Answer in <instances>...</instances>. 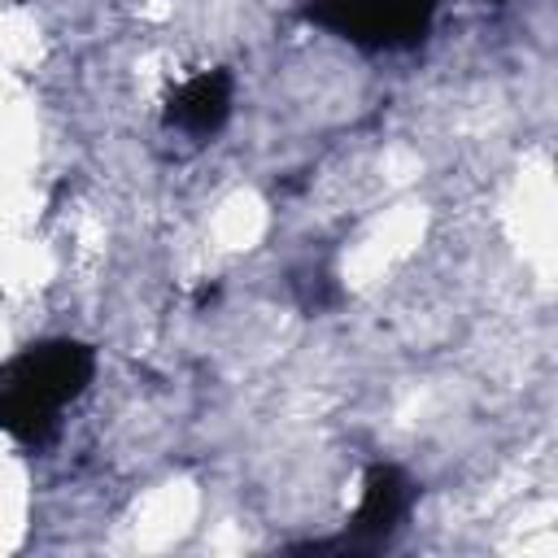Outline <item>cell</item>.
<instances>
[{
  "instance_id": "7a4b0ae2",
  "label": "cell",
  "mask_w": 558,
  "mask_h": 558,
  "mask_svg": "<svg viewBox=\"0 0 558 558\" xmlns=\"http://www.w3.org/2000/svg\"><path fill=\"white\" fill-rule=\"evenodd\" d=\"M436 0H310L305 17L357 48H410L427 35Z\"/></svg>"
},
{
  "instance_id": "3957f363",
  "label": "cell",
  "mask_w": 558,
  "mask_h": 558,
  "mask_svg": "<svg viewBox=\"0 0 558 558\" xmlns=\"http://www.w3.org/2000/svg\"><path fill=\"white\" fill-rule=\"evenodd\" d=\"M410 506H414V484H410V475H405L401 466H392V462H375V466L366 471L362 501H357L353 519L344 523V536H336V541H318V545H310V549L375 554V549H384V545L401 532Z\"/></svg>"
},
{
  "instance_id": "6da1fadb",
  "label": "cell",
  "mask_w": 558,
  "mask_h": 558,
  "mask_svg": "<svg viewBox=\"0 0 558 558\" xmlns=\"http://www.w3.org/2000/svg\"><path fill=\"white\" fill-rule=\"evenodd\" d=\"M96 375V353L83 340H39L0 366V432L13 440L44 449L57 427L61 410L83 397Z\"/></svg>"
},
{
  "instance_id": "277c9868",
  "label": "cell",
  "mask_w": 558,
  "mask_h": 558,
  "mask_svg": "<svg viewBox=\"0 0 558 558\" xmlns=\"http://www.w3.org/2000/svg\"><path fill=\"white\" fill-rule=\"evenodd\" d=\"M227 113H231V74L227 70H201L166 100V122L192 140L218 135Z\"/></svg>"
}]
</instances>
